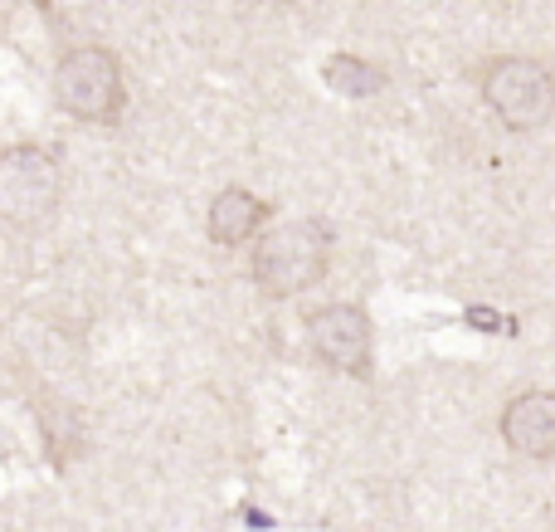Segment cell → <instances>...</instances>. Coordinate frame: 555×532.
Returning <instances> with one entry per match:
<instances>
[{
	"mask_svg": "<svg viewBox=\"0 0 555 532\" xmlns=\"http://www.w3.org/2000/svg\"><path fill=\"white\" fill-rule=\"evenodd\" d=\"M307 347L341 377H371V313L361 303H326L307 313Z\"/></svg>",
	"mask_w": 555,
	"mask_h": 532,
	"instance_id": "5b68a950",
	"label": "cell"
},
{
	"mask_svg": "<svg viewBox=\"0 0 555 532\" xmlns=\"http://www.w3.org/2000/svg\"><path fill=\"white\" fill-rule=\"evenodd\" d=\"M64 195V172L44 147H0V220L5 225H39L54 215Z\"/></svg>",
	"mask_w": 555,
	"mask_h": 532,
	"instance_id": "277c9868",
	"label": "cell"
},
{
	"mask_svg": "<svg viewBox=\"0 0 555 532\" xmlns=\"http://www.w3.org/2000/svg\"><path fill=\"white\" fill-rule=\"evenodd\" d=\"M326 264H332V230L322 220H312V215L263 225V235L254 240V254H249L254 289L273 303L297 299L312 283H322Z\"/></svg>",
	"mask_w": 555,
	"mask_h": 532,
	"instance_id": "6da1fadb",
	"label": "cell"
},
{
	"mask_svg": "<svg viewBox=\"0 0 555 532\" xmlns=\"http://www.w3.org/2000/svg\"><path fill=\"white\" fill-rule=\"evenodd\" d=\"M263 5H293V0H263Z\"/></svg>",
	"mask_w": 555,
	"mask_h": 532,
	"instance_id": "30bf717a",
	"label": "cell"
},
{
	"mask_svg": "<svg viewBox=\"0 0 555 532\" xmlns=\"http://www.w3.org/2000/svg\"><path fill=\"white\" fill-rule=\"evenodd\" d=\"M39 420H44V440L54 445V465H68V455L78 449V416L68 406H39Z\"/></svg>",
	"mask_w": 555,
	"mask_h": 532,
	"instance_id": "9c48e42d",
	"label": "cell"
},
{
	"mask_svg": "<svg viewBox=\"0 0 555 532\" xmlns=\"http://www.w3.org/2000/svg\"><path fill=\"white\" fill-rule=\"evenodd\" d=\"M263 225H269V205L254 191H244V186H224L210 201V211H205V235H210L220 250L254 244L263 235Z\"/></svg>",
	"mask_w": 555,
	"mask_h": 532,
	"instance_id": "52a82bcc",
	"label": "cell"
},
{
	"mask_svg": "<svg viewBox=\"0 0 555 532\" xmlns=\"http://www.w3.org/2000/svg\"><path fill=\"white\" fill-rule=\"evenodd\" d=\"M54 103L78 123H98V127L117 123L127 103V84L113 49L103 45L68 49L54 68Z\"/></svg>",
	"mask_w": 555,
	"mask_h": 532,
	"instance_id": "3957f363",
	"label": "cell"
},
{
	"mask_svg": "<svg viewBox=\"0 0 555 532\" xmlns=\"http://www.w3.org/2000/svg\"><path fill=\"white\" fill-rule=\"evenodd\" d=\"M502 445L517 459H531V465H551L555 459V391L531 387L517 391V396L502 406Z\"/></svg>",
	"mask_w": 555,
	"mask_h": 532,
	"instance_id": "8992f818",
	"label": "cell"
},
{
	"mask_svg": "<svg viewBox=\"0 0 555 532\" xmlns=\"http://www.w3.org/2000/svg\"><path fill=\"white\" fill-rule=\"evenodd\" d=\"M482 103L512 132H541L555 117V68L531 54H498L478 78Z\"/></svg>",
	"mask_w": 555,
	"mask_h": 532,
	"instance_id": "7a4b0ae2",
	"label": "cell"
},
{
	"mask_svg": "<svg viewBox=\"0 0 555 532\" xmlns=\"http://www.w3.org/2000/svg\"><path fill=\"white\" fill-rule=\"evenodd\" d=\"M322 84L341 98H375V93H385L390 74H385L380 64H371V59H361V54H332L322 64Z\"/></svg>",
	"mask_w": 555,
	"mask_h": 532,
	"instance_id": "ba28073f",
	"label": "cell"
}]
</instances>
